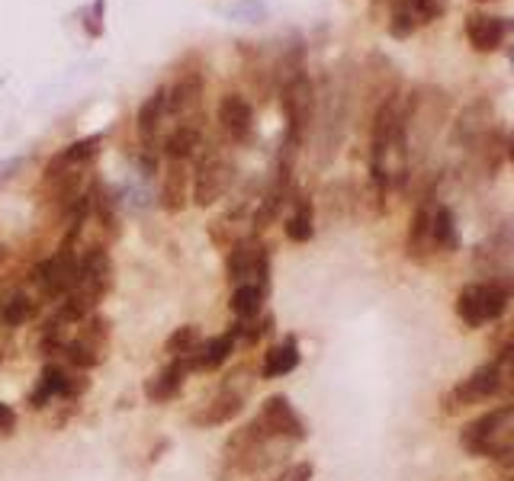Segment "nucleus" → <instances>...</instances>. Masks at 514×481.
I'll return each mask as SVG.
<instances>
[{"instance_id": "f257e3e1", "label": "nucleus", "mask_w": 514, "mask_h": 481, "mask_svg": "<svg viewBox=\"0 0 514 481\" xmlns=\"http://www.w3.org/2000/svg\"><path fill=\"white\" fill-rule=\"evenodd\" d=\"M460 443L466 453L486 456V459H505L514 453V405L495 408L489 414L476 417L460 433Z\"/></svg>"}, {"instance_id": "f03ea898", "label": "nucleus", "mask_w": 514, "mask_h": 481, "mask_svg": "<svg viewBox=\"0 0 514 481\" xmlns=\"http://www.w3.org/2000/svg\"><path fill=\"white\" fill-rule=\"evenodd\" d=\"M511 296H514V279L511 283H489V279L470 283V286H463L457 296V315L466 328H479V324L502 318Z\"/></svg>"}, {"instance_id": "7ed1b4c3", "label": "nucleus", "mask_w": 514, "mask_h": 481, "mask_svg": "<svg viewBox=\"0 0 514 481\" xmlns=\"http://www.w3.org/2000/svg\"><path fill=\"white\" fill-rule=\"evenodd\" d=\"M280 103H283V119H286V132H283V145H290L299 151V145L306 142V135L312 129L315 119V87L312 77L302 74L296 81L280 87Z\"/></svg>"}, {"instance_id": "20e7f679", "label": "nucleus", "mask_w": 514, "mask_h": 481, "mask_svg": "<svg viewBox=\"0 0 514 481\" xmlns=\"http://www.w3.org/2000/svg\"><path fill=\"white\" fill-rule=\"evenodd\" d=\"M235 180V164L222 148H206L196 161L193 174V203L196 206H213L229 193V186Z\"/></svg>"}, {"instance_id": "39448f33", "label": "nucleus", "mask_w": 514, "mask_h": 481, "mask_svg": "<svg viewBox=\"0 0 514 481\" xmlns=\"http://www.w3.org/2000/svg\"><path fill=\"white\" fill-rule=\"evenodd\" d=\"M502 392H505V369H502V360L495 356V360L482 363L463 382L453 385V389L444 395V411L453 414V411L479 405V401H486L492 395H502Z\"/></svg>"}, {"instance_id": "423d86ee", "label": "nucleus", "mask_w": 514, "mask_h": 481, "mask_svg": "<svg viewBox=\"0 0 514 481\" xmlns=\"http://www.w3.org/2000/svg\"><path fill=\"white\" fill-rule=\"evenodd\" d=\"M476 270L486 273L489 283H511L514 279V219H505L476 247Z\"/></svg>"}, {"instance_id": "0eeeda50", "label": "nucleus", "mask_w": 514, "mask_h": 481, "mask_svg": "<svg viewBox=\"0 0 514 481\" xmlns=\"http://www.w3.org/2000/svg\"><path fill=\"white\" fill-rule=\"evenodd\" d=\"M74 241H78V228L68 231V238L58 247V254H52L49 260H42L36 267L33 279L49 299L68 296V289L74 286V279H78V251H74Z\"/></svg>"}, {"instance_id": "6e6552de", "label": "nucleus", "mask_w": 514, "mask_h": 481, "mask_svg": "<svg viewBox=\"0 0 514 481\" xmlns=\"http://www.w3.org/2000/svg\"><path fill=\"white\" fill-rule=\"evenodd\" d=\"M466 39L476 52L489 55V52H498L505 45V39L514 33V20L511 17H492V13H482V10H473L466 13Z\"/></svg>"}, {"instance_id": "1a4fd4ad", "label": "nucleus", "mask_w": 514, "mask_h": 481, "mask_svg": "<svg viewBox=\"0 0 514 481\" xmlns=\"http://www.w3.org/2000/svg\"><path fill=\"white\" fill-rule=\"evenodd\" d=\"M257 421L267 430V437H283V440H306V421L296 414L286 395H270L264 401Z\"/></svg>"}, {"instance_id": "9d476101", "label": "nucleus", "mask_w": 514, "mask_h": 481, "mask_svg": "<svg viewBox=\"0 0 514 481\" xmlns=\"http://www.w3.org/2000/svg\"><path fill=\"white\" fill-rule=\"evenodd\" d=\"M219 129L235 145H245L254 138V106L241 93H225L219 100Z\"/></svg>"}, {"instance_id": "9b49d317", "label": "nucleus", "mask_w": 514, "mask_h": 481, "mask_svg": "<svg viewBox=\"0 0 514 481\" xmlns=\"http://www.w3.org/2000/svg\"><path fill=\"white\" fill-rule=\"evenodd\" d=\"M431 215H434V196L431 190L418 199V206H415V215H412V225H408V241H405V254L408 260H415V263H425L428 254H431Z\"/></svg>"}, {"instance_id": "f8f14e48", "label": "nucleus", "mask_w": 514, "mask_h": 481, "mask_svg": "<svg viewBox=\"0 0 514 481\" xmlns=\"http://www.w3.org/2000/svg\"><path fill=\"white\" fill-rule=\"evenodd\" d=\"M81 389H87V382L68 376L62 366L52 363V366L42 369L39 389H36V395H29V408H45V401H52V398H71V395H78Z\"/></svg>"}, {"instance_id": "ddd939ff", "label": "nucleus", "mask_w": 514, "mask_h": 481, "mask_svg": "<svg viewBox=\"0 0 514 481\" xmlns=\"http://www.w3.org/2000/svg\"><path fill=\"white\" fill-rule=\"evenodd\" d=\"M187 199H190L187 161H168V170H164V180H161V209L174 215L180 209H187Z\"/></svg>"}, {"instance_id": "4468645a", "label": "nucleus", "mask_w": 514, "mask_h": 481, "mask_svg": "<svg viewBox=\"0 0 514 481\" xmlns=\"http://www.w3.org/2000/svg\"><path fill=\"white\" fill-rule=\"evenodd\" d=\"M241 408H245V398H241V392H235V389H222L200 414H193V424H196V427H219V424H229V421H235V417L241 414Z\"/></svg>"}, {"instance_id": "2eb2a0df", "label": "nucleus", "mask_w": 514, "mask_h": 481, "mask_svg": "<svg viewBox=\"0 0 514 481\" xmlns=\"http://www.w3.org/2000/svg\"><path fill=\"white\" fill-rule=\"evenodd\" d=\"M489 119H492V103L489 100H473L466 110L460 113V119L453 122V135L463 145H476L482 132H489Z\"/></svg>"}, {"instance_id": "dca6fc26", "label": "nucleus", "mask_w": 514, "mask_h": 481, "mask_svg": "<svg viewBox=\"0 0 514 481\" xmlns=\"http://www.w3.org/2000/svg\"><path fill=\"white\" fill-rule=\"evenodd\" d=\"M286 203H290V180H277V177H274V183H270L267 196L261 199V206H257V212H254L251 228H254V231H267V228L274 225V222L280 219V215H283Z\"/></svg>"}, {"instance_id": "f3484780", "label": "nucleus", "mask_w": 514, "mask_h": 481, "mask_svg": "<svg viewBox=\"0 0 514 481\" xmlns=\"http://www.w3.org/2000/svg\"><path fill=\"white\" fill-rule=\"evenodd\" d=\"M203 142V126L200 122H180V126L168 135L164 142V158L168 161H190Z\"/></svg>"}, {"instance_id": "a211bd4d", "label": "nucleus", "mask_w": 514, "mask_h": 481, "mask_svg": "<svg viewBox=\"0 0 514 481\" xmlns=\"http://www.w3.org/2000/svg\"><path fill=\"white\" fill-rule=\"evenodd\" d=\"M235 340H238L235 331H225V334H219V337H213V340H206V344H200V350H196V353L190 356V360H187V366H190V369H203V372L219 369V366L232 356Z\"/></svg>"}, {"instance_id": "6ab92c4d", "label": "nucleus", "mask_w": 514, "mask_h": 481, "mask_svg": "<svg viewBox=\"0 0 514 481\" xmlns=\"http://www.w3.org/2000/svg\"><path fill=\"white\" fill-rule=\"evenodd\" d=\"M203 100V77L200 74H187L168 90V113L184 116V113H196Z\"/></svg>"}, {"instance_id": "aec40b11", "label": "nucleus", "mask_w": 514, "mask_h": 481, "mask_svg": "<svg viewBox=\"0 0 514 481\" xmlns=\"http://www.w3.org/2000/svg\"><path fill=\"white\" fill-rule=\"evenodd\" d=\"M168 113V90L158 87L151 97L139 106V116H135V122H139V135L145 148L155 145V135H158V126H161V116Z\"/></svg>"}, {"instance_id": "412c9836", "label": "nucleus", "mask_w": 514, "mask_h": 481, "mask_svg": "<svg viewBox=\"0 0 514 481\" xmlns=\"http://www.w3.org/2000/svg\"><path fill=\"white\" fill-rule=\"evenodd\" d=\"M187 369H190L187 360H171V366H164L155 379L145 382V395L151 401H171L180 392V385H184Z\"/></svg>"}, {"instance_id": "4be33fe9", "label": "nucleus", "mask_w": 514, "mask_h": 481, "mask_svg": "<svg viewBox=\"0 0 514 481\" xmlns=\"http://www.w3.org/2000/svg\"><path fill=\"white\" fill-rule=\"evenodd\" d=\"M283 231H286V238L296 241V244L312 241V235H315V215H312V199L306 193L293 199V212L286 215Z\"/></svg>"}, {"instance_id": "5701e85b", "label": "nucleus", "mask_w": 514, "mask_h": 481, "mask_svg": "<svg viewBox=\"0 0 514 481\" xmlns=\"http://www.w3.org/2000/svg\"><path fill=\"white\" fill-rule=\"evenodd\" d=\"M431 241H434L437 251H444V254H457L460 251V228H457V219H453V212L447 206H434Z\"/></svg>"}, {"instance_id": "b1692460", "label": "nucleus", "mask_w": 514, "mask_h": 481, "mask_svg": "<svg viewBox=\"0 0 514 481\" xmlns=\"http://www.w3.org/2000/svg\"><path fill=\"white\" fill-rule=\"evenodd\" d=\"M296 366H299V344H296V337H286L283 344L267 350V356H264V379L290 376Z\"/></svg>"}, {"instance_id": "393cba45", "label": "nucleus", "mask_w": 514, "mask_h": 481, "mask_svg": "<svg viewBox=\"0 0 514 481\" xmlns=\"http://www.w3.org/2000/svg\"><path fill=\"white\" fill-rule=\"evenodd\" d=\"M264 296H267V289H261L257 283L235 286V292H232V312L238 315V321H254L257 315H261Z\"/></svg>"}, {"instance_id": "a878e982", "label": "nucleus", "mask_w": 514, "mask_h": 481, "mask_svg": "<svg viewBox=\"0 0 514 481\" xmlns=\"http://www.w3.org/2000/svg\"><path fill=\"white\" fill-rule=\"evenodd\" d=\"M203 337H200V328H193V324H184V328H177L168 344H164V353L171 356V360H190V356L200 350Z\"/></svg>"}, {"instance_id": "bb28decb", "label": "nucleus", "mask_w": 514, "mask_h": 481, "mask_svg": "<svg viewBox=\"0 0 514 481\" xmlns=\"http://www.w3.org/2000/svg\"><path fill=\"white\" fill-rule=\"evenodd\" d=\"M97 145H100V135H87V138H81V142H71L62 154H55L49 164H55V167H84L87 161H94Z\"/></svg>"}, {"instance_id": "cd10ccee", "label": "nucleus", "mask_w": 514, "mask_h": 481, "mask_svg": "<svg viewBox=\"0 0 514 481\" xmlns=\"http://www.w3.org/2000/svg\"><path fill=\"white\" fill-rule=\"evenodd\" d=\"M386 29H389L392 39H408L415 33L418 23H415V13H412V4H408V0H392Z\"/></svg>"}, {"instance_id": "c85d7f7f", "label": "nucleus", "mask_w": 514, "mask_h": 481, "mask_svg": "<svg viewBox=\"0 0 514 481\" xmlns=\"http://www.w3.org/2000/svg\"><path fill=\"white\" fill-rule=\"evenodd\" d=\"M33 312H36L33 299L17 292V296H10L4 302V308H0V321H4V328H20V324H26L29 318H33Z\"/></svg>"}, {"instance_id": "c756f323", "label": "nucleus", "mask_w": 514, "mask_h": 481, "mask_svg": "<svg viewBox=\"0 0 514 481\" xmlns=\"http://www.w3.org/2000/svg\"><path fill=\"white\" fill-rule=\"evenodd\" d=\"M412 4V13H415V23L418 26H428V23H437L447 13L450 0H408Z\"/></svg>"}, {"instance_id": "7c9ffc66", "label": "nucleus", "mask_w": 514, "mask_h": 481, "mask_svg": "<svg viewBox=\"0 0 514 481\" xmlns=\"http://www.w3.org/2000/svg\"><path fill=\"white\" fill-rule=\"evenodd\" d=\"M277 481H312V465L309 462H299V465H290Z\"/></svg>"}, {"instance_id": "2f4dec72", "label": "nucleus", "mask_w": 514, "mask_h": 481, "mask_svg": "<svg viewBox=\"0 0 514 481\" xmlns=\"http://www.w3.org/2000/svg\"><path fill=\"white\" fill-rule=\"evenodd\" d=\"M23 158H10V161H0V186H4L7 180H13L23 170Z\"/></svg>"}, {"instance_id": "473e14b6", "label": "nucleus", "mask_w": 514, "mask_h": 481, "mask_svg": "<svg viewBox=\"0 0 514 481\" xmlns=\"http://www.w3.org/2000/svg\"><path fill=\"white\" fill-rule=\"evenodd\" d=\"M10 427H13V411L7 405H0V430L10 433Z\"/></svg>"}, {"instance_id": "72a5a7b5", "label": "nucleus", "mask_w": 514, "mask_h": 481, "mask_svg": "<svg viewBox=\"0 0 514 481\" xmlns=\"http://www.w3.org/2000/svg\"><path fill=\"white\" fill-rule=\"evenodd\" d=\"M508 161L514 164V132L508 135Z\"/></svg>"}, {"instance_id": "f704fd0d", "label": "nucleus", "mask_w": 514, "mask_h": 481, "mask_svg": "<svg viewBox=\"0 0 514 481\" xmlns=\"http://www.w3.org/2000/svg\"><path fill=\"white\" fill-rule=\"evenodd\" d=\"M508 61H511V68H514V45H508Z\"/></svg>"}, {"instance_id": "c9c22d12", "label": "nucleus", "mask_w": 514, "mask_h": 481, "mask_svg": "<svg viewBox=\"0 0 514 481\" xmlns=\"http://www.w3.org/2000/svg\"><path fill=\"white\" fill-rule=\"evenodd\" d=\"M476 4H489V0H476Z\"/></svg>"}]
</instances>
